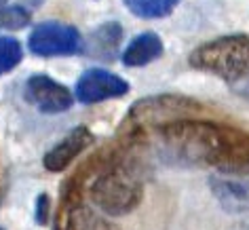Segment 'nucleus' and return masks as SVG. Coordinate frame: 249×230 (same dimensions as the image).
<instances>
[{
	"label": "nucleus",
	"instance_id": "12",
	"mask_svg": "<svg viewBox=\"0 0 249 230\" xmlns=\"http://www.w3.org/2000/svg\"><path fill=\"white\" fill-rule=\"evenodd\" d=\"M213 192L224 209L234 211V213L249 209V190L243 184H236L232 179H220V182H213Z\"/></svg>",
	"mask_w": 249,
	"mask_h": 230
},
{
	"label": "nucleus",
	"instance_id": "7",
	"mask_svg": "<svg viewBox=\"0 0 249 230\" xmlns=\"http://www.w3.org/2000/svg\"><path fill=\"white\" fill-rule=\"evenodd\" d=\"M127 91V80H123L121 76H116L108 70H102V68H93V70H87L78 78L76 99L83 104H99L106 102V99L121 97Z\"/></svg>",
	"mask_w": 249,
	"mask_h": 230
},
{
	"label": "nucleus",
	"instance_id": "16",
	"mask_svg": "<svg viewBox=\"0 0 249 230\" xmlns=\"http://www.w3.org/2000/svg\"><path fill=\"white\" fill-rule=\"evenodd\" d=\"M234 230H249V224H241V226H236Z\"/></svg>",
	"mask_w": 249,
	"mask_h": 230
},
{
	"label": "nucleus",
	"instance_id": "14",
	"mask_svg": "<svg viewBox=\"0 0 249 230\" xmlns=\"http://www.w3.org/2000/svg\"><path fill=\"white\" fill-rule=\"evenodd\" d=\"M21 57H23V49L19 40L11 38V36H0V76L17 68Z\"/></svg>",
	"mask_w": 249,
	"mask_h": 230
},
{
	"label": "nucleus",
	"instance_id": "15",
	"mask_svg": "<svg viewBox=\"0 0 249 230\" xmlns=\"http://www.w3.org/2000/svg\"><path fill=\"white\" fill-rule=\"evenodd\" d=\"M30 23V11H26L23 7H4L0 11V28L7 30H19L26 28Z\"/></svg>",
	"mask_w": 249,
	"mask_h": 230
},
{
	"label": "nucleus",
	"instance_id": "5",
	"mask_svg": "<svg viewBox=\"0 0 249 230\" xmlns=\"http://www.w3.org/2000/svg\"><path fill=\"white\" fill-rule=\"evenodd\" d=\"M23 97L45 114H59L74 104L72 91L47 74H34L23 87Z\"/></svg>",
	"mask_w": 249,
	"mask_h": 230
},
{
	"label": "nucleus",
	"instance_id": "18",
	"mask_svg": "<svg viewBox=\"0 0 249 230\" xmlns=\"http://www.w3.org/2000/svg\"><path fill=\"white\" fill-rule=\"evenodd\" d=\"M247 97H249V87H247Z\"/></svg>",
	"mask_w": 249,
	"mask_h": 230
},
{
	"label": "nucleus",
	"instance_id": "1",
	"mask_svg": "<svg viewBox=\"0 0 249 230\" xmlns=\"http://www.w3.org/2000/svg\"><path fill=\"white\" fill-rule=\"evenodd\" d=\"M157 146L160 157L173 165H222L230 142L211 125L176 121L160 127Z\"/></svg>",
	"mask_w": 249,
	"mask_h": 230
},
{
	"label": "nucleus",
	"instance_id": "9",
	"mask_svg": "<svg viewBox=\"0 0 249 230\" xmlns=\"http://www.w3.org/2000/svg\"><path fill=\"white\" fill-rule=\"evenodd\" d=\"M163 55V40L154 32H144L129 42V47L123 53V64L129 68L148 66L150 61L159 59Z\"/></svg>",
	"mask_w": 249,
	"mask_h": 230
},
{
	"label": "nucleus",
	"instance_id": "8",
	"mask_svg": "<svg viewBox=\"0 0 249 230\" xmlns=\"http://www.w3.org/2000/svg\"><path fill=\"white\" fill-rule=\"evenodd\" d=\"M93 135L89 133L87 127H76L66 135L59 144H55L45 157V167L49 171H64L66 167L85 150L87 146H91Z\"/></svg>",
	"mask_w": 249,
	"mask_h": 230
},
{
	"label": "nucleus",
	"instance_id": "3",
	"mask_svg": "<svg viewBox=\"0 0 249 230\" xmlns=\"http://www.w3.org/2000/svg\"><path fill=\"white\" fill-rule=\"evenodd\" d=\"M91 201L108 215H124L140 205L142 182L131 169L114 167L93 182Z\"/></svg>",
	"mask_w": 249,
	"mask_h": 230
},
{
	"label": "nucleus",
	"instance_id": "10",
	"mask_svg": "<svg viewBox=\"0 0 249 230\" xmlns=\"http://www.w3.org/2000/svg\"><path fill=\"white\" fill-rule=\"evenodd\" d=\"M64 230H121L114 222H110L106 215L97 213L95 209L87 205H76L68 211Z\"/></svg>",
	"mask_w": 249,
	"mask_h": 230
},
{
	"label": "nucleus",
	"instance_id": "13",
	"mask_svg": "<svg viewBox=\"0 0 249 230\" xmlns=\"http://www.w3.org/2000/svg\"><path fill=\"white\" fill-rule=\"evenodd\" d=\"M127 9L142 19H159L167 17L179 4V0H124Z\"/></svg>",
	"mask_w": 249,
	"mask_h": 230
},
{
	"label": "nucleus",
	"instance_id": "17",
	"mask_svg": "<svg viewBox=\"0 0 249 230\" xmlns=\"http://www.w3.org/2000/svg\"><path fill=\"white\" fill-rule=\"evenodd\" d=\"M7 2H9V0H0V11H2L4 7H7Z\"/></svg>",
	"mask_w": 249,
	"mask_h": 230
},
{
	"label": "nucleus",
	"instance_id": "11",
	"mask_svg": "<svg viewBox=\"0 0 249 230\" xmlns=\"http://www.w3.org/2000/svg\"><path fill=\"white\" fill-rule=\"evenodd\" d=\"M121 38H123V30L118 23H104L99 26L95 32L91 34V45H89V51L93 57H102V59H110L112 55L116 53L118 45H121Z\"/></svg>",
	"mask_w": 249,
	"mask_h": 230
},
{
	"label": "nucleus",
	"instance_id": "2",
	"mask_svg": "<svg viewBox=\"0 0 249 230\" xmlns=\"http://www.w3.org/2000/svg\"><path fill=\"white\" fill-rule=\"evenodd\" d=\"M190 66L224 80H239L249 74V36L232 34L205 42L190 55Z\"/></svg>",
	"mask_w": 249,
	"mask_h": 230
},
{
	"label": "nucleus",
	"instance_id": "4",
	"mask_svg": "<svg viewBox=\"0 0 249 230\" xmlns=\"http://www.w3.org/2000/svg\"><path fill=\"white\" fill-rule=\"evenodd\" d=\"M28 47L34 55L40 57H61V55L83 53V36L74 26L61 21H45L32 30Z\"/></svg>",
	"mask_w": 249,
	"mask_h": 230
},
{
	"label": "nucleus",
	"instance_id": "6",
	"mask_svg": "<svg viewBox=\"0 0 249 230\" xmlns=\"http://www.w3.org/2000/svg\"><path fill=\"white\" fill-rule=\"evenodd\" d=\"M196 108L195 102L179 95H154L138 102L131 108V121L138 125H157V123H176L178 116L188 114Z\"/></svg>",
	"mask_w": 249,
	"mask_h": 230
}]
</instances>
